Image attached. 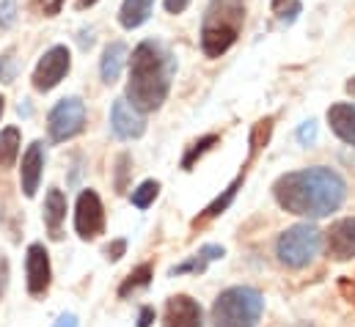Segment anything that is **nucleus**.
Here are the masks:
<instances>
[{
    "mask_svg": "<svg viewBox=\"0 0 355 327\" xmlns=\"http://www.w3.org/2000/svg\"><path fill=\"white\" fill-rule=\"evenodd\" d=\"M163 3H166V11L168 14H182L190 6V0H163Z\"/></svg>",
    "mask_w": 355,
    "mask_h": 327,
    "instance_id": "27",
    "label": "nucleus"
},
{
    "mask_svg": "<svg viewBox=\"0 0 355 327\" xmlns=\"http://www.w3.org/2000/svg\"><path fill=\"white\" fill-rule=\"evenodd\" d=\"M25 275H28V292L33 297L44 294L50 289V278H53V269H50V256L44 245H31L28 247V256H25Z\"/></svg>",
    "mask_w": 355,
    "mask_h": 327,
    "instance_id": "9",
    "label": "nucleus"
},
{
    "mask_svg": "<svg viewBox=\"0 0 355 327\" xmlns=\"http://www.w3.org/2000/svg\"><path fill=\"white\" fill-rule=\"evenodd\" d=\"M223 247L220 245H204L190 261H184V264H179V267H174L171 269V275H182V272H204L207 269V264L209 261H218V258H223Z\"/></svg>",
    "mask_w": 355,
    "mask_h": 327,
    "instance_id": "18",
    "label": "nucleus"
},
{
    "mask_svg": "<svg viewBox=\"0 0 355 327\" xmlns=\"http://www.w3.org/2000/svg\"><path fill=\"white\" fill-rule=\"evenodd\" d=\"M265 311V300L251 286L226 289L209 314V327H257Z\"/></svg>",
    "mask_w": 355,
    "mask_h": 327,
    "instance_id": "4",
    "label": "nucleus"
},
{
    "mask_svg": "<svg viewBox=\"0 0 355 327\" xmlns=\"http://www.w3.org/2000/svg\"><path fill=\"white\" fill-rule=\"evenodd\" d=\"M149 278H152V267L149 264H141L135 272H130V278L121 283V289H119V297H127L130 292H135L138 286H146L149 283Z\"/></svg>",
    "mask_w": 355,
    "mask_h": 327,
    "instance_id": "20",
    "label": "nucleus"
},
{
    "mask_svg": "<svg viewBox=\"0 0 355 327\" xmlns=\"http://www.w3.org/2000/svg\"><path fill=\"white\" fill-rule=\"evenodd\" d=\"M286 3H295V0H272V11H275V14H281V11L286 8Z\"/></svg>",
    "mask_w": 355,
    "mask_h": 327,
    "instance_id": "31",
    "label": "nucleus"
},
{
    "mask_svg": "<svg viewBox=\"0 0 355 327\" xmlns=\"http://www.w3.org/2000/svg\"><path fill=\"white\" fill-rule=\"evenodd\" d=\"M83 127H86V105L78 96L61 99L47 116V130H50V138L55 143L72 141L75 135L83 132Z\"/></svg>",
    "mask_w": 355,
    "mask_h": 327,
    "instance_id": "6",
    "label": "nucleus"
},
{
    "mask_svg": "<svg viewBox=\"0 0 355 327\" xmlns=\"http://www.w3.org/2000/svg\"><path fill=\"white\" fill-rule=\"evenodd\" d=\"M245 19V6L243 0H215L204 17V30H201V50L207 58L223 55L240 33V25Z\"/></svg>",
    "mask_w": 355,
    "mask_h": 327,
    "instance_id": "3",
    "label": "nucleus"
},
{
    "mask_svg": "<svg viewBox=\"0 0 355 327\" xmlns=\"http://www.w3.org/2000/svg\"><path fill=\"white\" fill-rule=\"evenodd\" d=\"M215 143H218V135H207V138H201V141H196V143L190 146V152L184 154V160H182V168L187 170L190 165L196 163V157H201V154H204V152H207L209 146H215Z\"/></svg>",
    "mask_w": 355,
    "mask_h": 327,
    "instance_id": "22",
    "label": "nucleus"
},
{
    "mask_svg": "<svg viewBox=\"0 0 355 327\" xmlns=\"http://www.w3.org/2000/svg\"><path fill=\"white\" fill-rule=\"evenodd\" d=\"M42 168H44V146L39 141H33L28 146V152L22 154V168H19V184H22V193L28 198H33L39 190Z\"/></svg>",
    "mask_w": 355,
    "mask_h": 327,
    "instance_id": "12",
    "label": "nucleus"
},
{
    "mask_svg": "<svg viewBox=\"0 0 355 327\" xmlns=\"http://www.w3.org/2000/svg\"><path fill=\"white\" fill-rule=\"evenodd\" d=\"M110 127H113L116 138H121V141H132V138H141L146 132V121H144L141 110H135L127 99H116L113 102Z\"/></svg>",
    "mask_w": 355,
    "mask_h": 327,
    "instance_id": "10",
    "label": "nucleus"
},
{
    "mask_svg": "<svg viewBox=\"0 0 355 327\" xmlns=\"http://www.w3.org/2000/svg\"><path fill=\"white\" fill-rule=\"evenodd\" d=\"M152 322H155V308H144L138 317V327H149Z\"/></svg>",
    "mask_w": 355,
    "mask_h": 327,
    "instance_id": "29",
    "label": "nucleus"
},
{
    "mask_svg": "<svg viewBox=\"0 0 355 327\" xmlns=\"http://www.w3.org/2000/svg\"><path fill=\"white\" fill-rule=\"evenodd\" d=\"M14 8H17V0H3V8H0V28H11L14 25Z\"/></svg>",
    "mask_w": 355,
    "mask_h": 327,
    "instance_id": "23",
    "label": "nucleus"
},
{
    "mask_svg": "<svg viewBox=\"0 0 355 327\" xmlns=\"http://www.w3.org/2000/svg\"><path fill=\"white\" fill-rule=\"evenodd\" d=\"M124 250H127V242L124 240H116V242H110V245L105 247V256H107V261H119L124 256Z\"/></svg>",
    "mask_w": 355,
    "mask_h": 327,
    "instance_id": "24",
    "label": "nucleus"
},
{
    "mask_svg": "<svg viewBox=\"0 0 355 327\" xmlns=\"http://www.w3.org/2000/svg\"><path fill=\"white\" fill-rule=\"evenodd\" d=\"M127 165H130V157H127V154H121V157H119V163H116V168H119V176H116V190H119V193L124 190V176H127Z\"/></svg>",
    "mask_w": 355,
    "mask_h": 327,
    "instance_id": "26",
    "label": "nucleus"
},
{
    "mask_svg": "<svg viewBox=\"0 0 355 327\" xmlns=\"http://www.w3.org/2000/svg\"><path fill=\"white\" fill-rule=\"evenodd\" d=\"M152 8H155V0H124L121 8H119L121 28H127V30L141 28L152 17Z\"/></svg>",
    "mask_w": 355,
    "mask_h": 327,
    "instance_id": "17",
    "label": "nucleus"
},
{
    "mask_svg": "<svg viewBox=\"0 0 355 327\" xmlns=\"http://www.w3.org/2000/svg\"><path fill=\"white\" fill-rule=\"evenodd\" d=\"M328 256L336 261H347L355 256V218H345L328 231Z\"/></svg>",
    "mask_w": 355,
    "mask_h": 327,
    "instance_id": "13",
    "label": "nucleus"
},
{
    "mask_svg": "<svg viewBox=\"0 0 355 327\" xmlns=\"http://www.w3.org/2000/svg\"><path fill=\"white\" fill-rule=\"evenodd\" d=\"M297 138H300V143H314V138H317V124H314V121H306V124L297 130Z\"/></svg>",
    "mask_w": 355,
    "mask_h": 327,
    "instance_id": "25",
    "label": "nucleus"
},
{
    "mask_svg": "<svg viewBox=\"0 0 355 327\" xmlns=\"http://www.w3.org/2000/svg\"><path fill=\"white\" fill-rule=\"evenodd\" d=\"M320 242H322V234L317 226L311 223H300V226H292L286 229L278 242H275V256L284 267L289 269H303L309 267L317 253H320Z\"/></svg>",
    "mask_w": 355,
    "mask_h": 327,
    "instance_id": "5",
    "label": "nucleus"
},
{
    "mask_svg": "<svg viewBox=\"0 0 355 327\" xmlns=\"http://www.w3.org/2000/svg\"><path fill=\"white\" fill-rule=\"evenodd\" d=\"M328 121H331V130L345 141L355 146V105L347 102H339L328 110Z\"/></svg>",
    "mask_w": 355,
    "mask_h": 327,
    "instance_id": "15",
    "label": "nucleus"
},
{
    "mask_svg": "<svg viewBox=\"0 0 355 327\" xmlns=\"http://www.w3.org/2000/svg\"><path fill=\"white\" fill-rule=\"evenodd\" d=\"M347 91H350V94H355V78L350 82H347Z\"/></svg>",
    "mask_w": 355,
    "mask_h": 327,
    "instance_id": "33",
    "label": "nucleus"
},
{
    "mask_svg": "<svg viewBox=\"0 0 355 327\" xmlns=\"http://www.w3.org/2000/svg\"><path fill=\"white\" fill-rule=\"evenodd\" d=\"M94 3H96V0H78V8H89Z\"/></svg>",
    "mask_w": 355,
    "mask_h": 327,
    "instance_id": "32",
    "label": "nucleus"
},
{
    "mask_svg": "<svg viewBox=\"0 0 355 327\" xmlns=\"http://www.w3.org/2000/svg\"><path fill=\"white\" fill-rule=\"evenodd\" d=\"M124 64H127V47H124L121 42L107 44L105 53H102V64H99L102 80L107 82V85L116 82L119 80V75H121V69H124Z\"/></svg>",
    "mask_w": 355,
    "mask_h": 327,
    "instance_id": "16",
    "label": "nucleus"
},
{
    "mask_svg": "<svg viewBox=\"0 0 355 327\" xmlns=\"http://www.w3.org/2000/svg\"><path fill=\"white\" fill-rule=\"evenodd\" d=\"M75 231L80 240H96L105 231V209L94 190H83L75 206Z\"/></svg>",
    "mask_w": 355,
    "mask_h": 327,
    "instance_id": "8",
    "label": "nucleus"
},
{
    "mask_svg": "<svg viewBox=\"0 0 355 327\" xmlns=\"http://www.w3.org/2000/svg\"><path fill=\"white\" fill-rule=\"evenodd\" d=\"M67 220V195L58 187H50L44 201V223L53 240H61V223Z\"/></svg>",
    "mask_w": 355,
    "mask_h": 327,
    "instance_id": "14",
    "label": "nucleus"
},
{
    "mask_svg": "<svg viewBox=\"0 0 355 327\" xmlns=\"http://www.w3.org/2000/svg\"><path fill=\"white\" fill-rule=\"evenodd\" d=\"M11 78H14L11 61H8V58H0V80H3V82H11Z\"/></svg>",
    "mask_w": 355,
    "mask_h": 327,
    "instance_id": "28",
    "label": "nucleus"
},
{
    "mask_svg": "<svg viewBox=\"0 0 355 327\" xmlns=\"http://www.w3.org/2000/svg\"><path fill=\"white\" fill-rule=\"evenodd\" d=\"M272 195L284 212L317 220V218H328L345 204L347 184L336 170L317 165V168L284 173L272 184Z\"/></svg>",
    "mask_w": 355,
    "mask_h": 327,
    "instance_id": "1",
    "label": "nucleus"
},
{
    "mask_svg": "<svg viewBox=\"0 0 355 327\" xmlns=\"http://www.w3.org/2000/svg\"><path fill=\"white\" fill-rule=\"evenodd\" d=\"M3 110H6V99L0 96V116H3Z\"/></svg>",
    "mask_w": 355,
    "mask_h": 327,
    "instance_id": "34",
    "label": "nucleus"
},
{
    "mask_svg": "<svg viewBox=\"0 0 355 327\" xmlns=\"http://www.w3.org/2000/svg\"><path fill=\"white\" fill-rule=\"evenodd\" d=\"M19 157V130L6 127L0 132V168H11Z\"/></svg>",
    "mask_w": 355,
    "mask_h": 327,
    "instance_id": "19",
    "label": "nucleus"
},
{
    "mask_svg": "<svg viewBox=\"0 0 355 327\" xmlns=\"http://www.w3.org/2000/svg\"><path fill=\"white\" fill-rule=\"evenodd\" d=\"M163 327H201V306L187 294H177L166 303Z\"/></svg>",
    "mask_w": 355,
    "mask_h": 327,
    "instance_id": "11",
    "label": "nucleus"
},
{
    "mask_svg": "<svg viewBox=\"0 0 355 327\" xmlns=\"http://www.w3.org/2000/svg\"><path fill=\"white\" fill-rule=\"evenodd\" d=\"M69 67H72L69 50L64 44L50 47L42 55V61L36 64V69H33V88L36 91H53L58 82L69 75Z\"/></svg>",
    "mask_w": 355,
    "mask_h": 327,
    "instance_id": "7",
    "label": "nucleus"
},
{
    "mask_svg": "<svg viewBox=\"0 0 355 327\" xmlns=\"http://www.w3.org/2000/svg\"><path fill=\"white\" fill-rule=\"evenodd\" d=\"M157 193H160V182H144L138 190H132V204L138 206V209H146L155 198H157Z\"/></svg>",
    "mask_w": 355,
    "mask_h": 327,
    "instance_id": "21",
    "label": "nucleus"
},
{
    "mask_svg": "<svg viewBox=\"0 0 355 327\" xmlns=\"http://www.w3.org/2000/svg\"><path fill=\"white\" fill-rule=\"evenodd\" d=\"M53 327H78V317L75 314H64V317H58V322Z\"/></svg>",
    "mask_w": 355,
    "mask_h": 327,
    "instance_id": "30",
    "label": "nucleus"
},
{
    "mask_svg": "<svg viewBox=\"0 0 355 327\" xmlns=\"http://www.w3.org/2000/svg\"><path fill=\"white\" fill-rule=\"evenodd\" d=\"M171 72H174L171 53L155 39L141 42L132 50V58H130L127 102L141 113L157 110L168 99Z\"/></svg>",
    "mask_w": 355,
    "mask_h": 327,
    "instance_id": "2",
    "label": "nucleus"
}]
</instances>
